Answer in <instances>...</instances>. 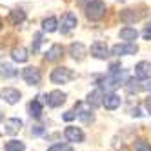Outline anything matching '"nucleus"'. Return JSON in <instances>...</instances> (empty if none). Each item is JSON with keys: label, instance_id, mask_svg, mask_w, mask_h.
Segmentation results:
<instances>
[{"label": "nucleus", "instance_id": "f257e3e1", "mask_svg": "<svg viewBox=\"0 0 151 151\" xmlns=\"http://www.w3.org/2000/svg\"><path fill=\"white\" fill-rule=\"evenodd\" d=\"M84 11H86V17H88L89 20L96 22V20L104 18L106 4H104V0H86L84 2Z\"/></svg>", "mask_w": 151, "mask_h": 151}, {"label": "nucleus", "instance_id": "f03ea898", "mask_svg": "<svg viewBox=\"0 0 151 151\" xmlns=\"http://www.w3.org/2000/svg\"><path fill=\"white\" fill-rule=\"evenodd\" d=\"M126 82V71H118V73H109L107 77H104L100 82H99V86L102 89H109V91H113L115 88H118V86H122Z\"/></svg>", "mask_w": 151, "mask_h": 151}, {"label": "nucleus", "instance_id": "7ed1b4c3", "mask_svg": "<svg viewBox=\"0 0 151 151\" xmlns=\"http://www.w3.org/2000/svg\"><path fill=\"white\" fill-rule=\"evenodd\" d=\"M49 78H51L53 84H68L69 80L75 78V71L69 69V68H57V69L51 71Z\"/></svg>", "mask_w": 151, "mask_h": 151}, {"label": "nucleus", "instance_id": "20e7f679", "mask_svg": "<svg viewBox=\"0 0 151 151\" xmlns=\"http://www.w3.org/2000/svg\"><path fill=\"white\" fill-rule=\"evenodd\" d=\"M78 20H77V15H75L73 11H66L62 17H60V31L64 35L69 33V31H73L75 27H77Z\"/></svg>", "mask_w": 151, "mask_h": 151}, {"label": "nucleus", "instance_id": "39448f33", "mask_svg": "<svg viewBox=\"0 0 151 151\" xmlns=\"http://www.w3.org/2000/svg\"><path fill=\"white\" fill-rule=\"evenodd\" d=\"M138 51V46L135 42H122V44H116L111 47V53L115 57H124V55H135Z\"/></svg>", "mask_w": 151, "mask_h": 151}, {"label": "nucleus", "instance_id": "423d86ee", "mask_svg": "<svg viewBox=\"0 0 151 151\" xmlns=\"http://www.w3.org/2000/svg\"><path fill=\"white\" fill-rule=\"evenodd\" d=\"M22 78H24L26 84H29V86H38L40 80H42L40 69H38V68H33V66L24 68V69H22Z\"/></svg>", "mask_w": 151, "mask_h": 151}, {"label": "nucleus", "instance_id": "0eeeda50", "mask_svg": "<svg viewBox=\"0 0 151 151\" xmlns=\"http://www.w3.org/2000/svg\"><path fill=\"white\" fill-rule=\"evenodd\" d=\"M89 53H91V57L99 58V60H106L107 57H109V47L106 46V42L96 40V42H93V44H91Z\"/></svg>", "mask_w": 151, "mask_h": 151}, {"label": "nucleus", "instance_id": "6e6552de", "mask_svg": "<svg viewBox=\"0 0 151 151\" xmlns=\"http://www.w3.org/2000/svg\"><path fill=\"white\" fill-rule=\"evenodd\" d=\"M64 102H66V93H64V91L55 89V91H49V93L46 95V104H47L49 107H58V106H62Z\"/></svg>", "mask_w": 151, "mask_h": 151}, {"label": "nucleus", "instance_id": "1a4fd4ad", "mask_svg": "<svg viewBox=\"0 0 151 151\" xmlns=\"http://www.w3.org/2000/svg\"><path fill=\"white\" fill-rule=\"evenodd\" d=\"M135 77L138 80H149L151 78V62L142 60L135 66Z\"/></svg>", "mask_w": 151, "mask_h": 151}, {"label": "nucleus", "instance_id": "9d476101", "mask_svg": "<svg viewBox=\"0 0 151 151\" xmlns=\"http://www.w3.org/2000/svg\"><path fill=\"white\" fill-rule=\"evenodd\" d=\"M20 96H22V95H20V91L15 89V88H4L2 91H0V99H2L4 102H7V104H11V106L18 104Z\"/></svg>", "mask_w": 151, "mask_h": 151}, {"label": "nucleus", "instance_id": "9b49d317", "mask_svg": "<svg viewBox=\"0 0 151 151\" xmlns=\"http://www.w3.org/2000/svg\"><path fill=\"white\" fill-rule=\"evenodd\" d=\"M120 102H122V99L116 93H106L104 99H102V106L106 107V109H109V111L116 109V107L120 106Z\"/></svg>", "mask_w": 151, "mask_h": 151}, {"label": "nucleus", "instance_id": "f8f14e48", "mask_svg": "<svg viewBox=\"0 0 151 151\" xmlns=\"http://www.w3.org/2000/svg\"><path fill=\"white\" fill-rule=\"evenodd\" d=\"M102 99H104L102 89H93V91L88 95V99H86V104H88L91 109H96V107L102 106Z\"/></svg>", "mask_w": 151, "mask_h": 151}, {"label": "nucleus", "instance_id": "ddd939ff", "mask_svg": "<svg viewBox=\"0 0 151 151\" xmlns=\"http://www.w3.org/2000/svg\"><path fill=\"white\" fill-rule=\"evenodd\" d=\"M64 135H66V138L69 142H82L84 140V131L80 127H75V126H68Z\"/></svg>", "mask_w": 151, "mask_h": 151}, {"label": "nucleus", "instance_id": "4468645a", "mask_svg": "<svg viewBox=\"0 0 151 151\" xmlns=\"http://www.w3.org/2000/svg\"><path fill=\"white\" fill-rule=\"evenodd\" d=\"M62 55H64V47L60 44H53L47 49V53H46L44 58H46V62H58L62 58Z\"/></svg>", "mask_w": 151, "mask_h": 151}, {"label": "nucleus", "instance_id": "2eb2a0df", "mask_svg": "<svg viewBox=\"0 0 151 151\" xmlns=\"http://www.w3.org/2000/svg\"><path fill=\"white\" fill-rule=\"evenodd\" d=\"M69 55H71L73 60H82L86 57V46L82 42H73L69 46Z\"/></svg>", "mask_w": 151, "mask_h": 151}, {"label": "nucleus", "instance_id": "dca6fc26", "mask_svg": "<svg viewBox=\"0 0 151 151\" xmlns=\"http://www.w3.org/2000/svg\"><path fill=\"white\" fill-rule=\"evenodd\" d=\"M138 18H140V13L137 11V9H133V7L120 11V20L124 24H133V22H137Z\"/></svg>", "mask_w": 151, "mask_h": 151}, {"label": "nucleus", "instance_id": "f3484780", "mask_svg": "<svg viewBox=\"0 0 151 151\" xmlns=\"http://www.w3.org/2000/svg\"><path fill=\"white\" fill-rule=\"evenodd\" d=\"M118 37H120L124 42H135V40L138 38V31H137L135 27L126 26V27H122L120 31H118Z\"/></svg>", "mask_w": 151, "mask_h": 151}, {"label": "nucleus", "instance_id": "a211bd4d", "mask_svg": "<svg viewBox=\"0 0 151 151\" xmlns=\"http://www.w3.org/2000/svg\"><path fill=\"white\" fill-rule=\"evenodd\" d=\"M20 129H22V120H20V118H9V120L6 122V129H4V131L7 135H17Z\"/></svg>", "mask_w": 151, "mask_h": 151}, {"label": "nucleus", "instance_id": "6ab92c4d", "mask_svg": "<svg viewBox=\"0 0 151 151\" xmlns=\"http://www.w3.org/2000/svg\"><path fill=\"white\" fill-rule=\"evenodd\" d=\"M29 115L33 118L42 116V100H40V96H35V99L29 102Z\"/></svg>", "mask_w": 151, "mask_h": 151}, {"label": "nucleus", "instance_id": "aec40b11", "mask_svg": "<svg viewBox=\"0 0 151 151\" xmlns=\"http://www.w3.org/2000/svg\"><path fill=\"white\" fill-rule=\"evenodd\" d=\"M9 20H11V22H13L15 26L22 24L24 20H26V11H24V9H20V7L11 9V11H9Z\"/></svg>", "mask_w": 151, "mask_h": 151}, {"label": "nucleus", "instance_id": "412c9836", "mask_svg": "<svg viewBox=\"0 0 151 151\" xmlns=\"http://www.w3.org/2000/svg\"><path fill=\"white\" fill-rule=\"evenodd\" d=\"M11 57H13V60H15V62H18V64H22V62H26V60L29 58L27 49H26V47H22V46L15 47V49L11 51Z\"/></svg>", "mask_w": 151, "mask_h": 151}, {"label": "nucleus", "instance_id": "4be33fe9", "mask_svg": "<svg viewBox=\"0 0 151 151\" xmlns=\"http://www.w3.org/2000/svg\"><path fill=\"white\" fill-rule=\"evenodd\" d=\"M42 29L47 31V33H53V31H57V29H58V20H57L55 17L46 18L44 22H42Z\"/></svg>", "mask_w": 151, "mask_h": 151}, {"label": "nucleus", "instance_id": "5701e85b", "mask_svg": "<svg viewBox=\"0 0 151 151\" xmlns=\"http://www.w3.org/2000/svg\"><path fill=\"white\" fill-rule=\"evenodd\" d=\"M17 75H18V71L13 66H9V64H0V77L11 78V77H17Z\"/></svg>", "mask_w": 151, "mask_h": 151}, {"label": "nucleus", "instance_id": "b1692460", "mask_svg": "<svg viewBox=\"0 0 151 151\" xmlns=\"http://www.w3.org/2000/svg\"><path fill=\"white\" fill-rule=\"evenodd\" d=\"M4 149L6 151H26V146L20 140H9V142H6Z\"/></svg>", "mask_w": 151, "mask_h": 151}, {"label": "nucleus", "instance_id": "393cba45", "mask_svg": "<svg viewBox=\"0 0 151 151\" xmlns=\"http://www.w3.org/2000/svg\"><path fill=\"white\" fill-rule=\"evenodd\" d=\"M135 151H151V146H149V142L147 140H144V138H138V140H135Z\"/></svg>", "mask_w": 151, "mask_h": 151}, {"label": "nucleus", "instance_id": "a878e982", "mask_svg": "<svg viewBox=\"0 0 151 151\" xmlns=\"http://www.w3.org/2000/svg\"><path fill=\"white\" fill-rule=\"evenodd\" d=\"M40 46H42V33H35L33 35V44H31V51L38 53L40 51Z\"/></svg>", "mask_w": 151, "mask_h": 151}, {"label": "nucleus", "instance_id": "bb28decb", "mask_svg": "<svg viewBox=\"0 0 151 151\" xmlns=\"http://www.w3.org/2000/svg\"><path fill=\"white\" fill-rule=\"evenodd\" d=\"M77 116L78 118H82L84 122H91L93 120V113L88 109V111H84V109H80V111H77Z\"/></svg>", "mask_w": 151, "mask_h": 151}, {"label": "nucleus", "instance_id": "cd10ccee", "mask_svg": "<svg viewBox=\"0 0 151 151\" xmlns=\"http://www.w3.org/2000/svg\"><path fill=\"white\" fill-rule=\"evenodd\" d=\"M142 37H144L146 40H151V22L144 26V29H142Z\"/></svg>", "mask_w": 151, "mask_h": 151}, {"label": "nucleus", "instance_id": "c85d7f7f", "mask_svg": "<svg viewBox=\"0 0 151 151\" xmlns=\"http://www.w3.org/2000/svg\"><path fill=\"white\" fill-rule=\"evenodd\" d=\"M69 146H66V144H53L47 151H66Z\"/></svg>", "mask_w": 151, "mask_h": 151}, {"label": "nucleus", "instance_id": "c756f323", "mask_svg": "<svg viewBox=\"0 0 151 151\" xmlns=\"http://www.w3.org/2000/svg\"><path fill=\"white\" fill-rule=\"evenodd\" d=\"M62 118H64L66 122H71L73 118H77V113H75V111H66V113L62 115Z\"/></svg>", "mask_w": 151, "mask_h": 151}, {"label": "nucleus", "instance_id": "7c9ffc66", "mask_svg": "<svg viewBox=\"0 0 151 151\" xmlns=\"http://www.w3.org/2000/svg\"><path fill=\"white\" fill-rule=\"evenodd\" d=\"M120 71V62H111L109 64V73H118Z\"/></svg>", "mask_w": 151, "mask_h": 151}, {"label": "nucleus", "instance_id": "2f4dec72", "mask_svg": "<svg viewBox=\"0 0 151 151\" xmlns=\"http://www.w3.org/2000/svg\"><path fill=\"white\" fill-rule=\"evenodd\" d=\"M42 133H44V127L42 126H33V129H31V135H35V137H38Z\"/></svg>", "mask_w": 151, "mask_h": 151}, {"label": "nucleus", "instance_id": "473e14b6", "mask_svg": "<svg viewBox=\"0 0 151 151\" xmlns=\"http://www.w3.org/2000/svg\"><path fill=\"white\" fill-rule=\"evenodd\" d=\"M142 88H144L146 91H149V93H151V82H147V84H142Z\"/></svg>", "mask_w": 151, "mask_h": 151}, {"label": "nucleus", "instance_id": "72a5a7b5", "mask_svg": "<svg viewBox=\"0 0 151 151\" xmlns=\"http://www.w3.org/2000/svg\"><path fill=\"white\" fill-rule=\"evenodd\" d=\"M146 107H147V111L151 113V99H147V100H146Z\"/></svg>", "mask_w": 151, "mask_h": 151}, {"label": "nucleus", "instance_id": "f704fd0d", "mask_svg": "<svg viewBox=\"0 0 151 151\" xmlns=\"http://www.w3.org/2000/svg\"><path fill=\"white\" fill-rule=\"evenodd\" d=\"M2 118H4V115H2V113H0V122H2Z\"/></svg>", "mask_w": 151, "mask_h": 151}, {"label": "nucleus", "instance_id": "c9c22d12", "mask_svg": "<svg viewBox=\"0 0 151 151\" xmlns=\"http://www.w3.org/2000/svg\"><path fill=\"white\" fill-rule=\"evenodd\" d=\"M66 151H73V149H71V147H68V149H66Z\"/></svg>", "mask_w": 151, "mask_h": 151}]
</instances>
